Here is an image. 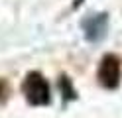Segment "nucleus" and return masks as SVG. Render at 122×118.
<instances>
[{"label":"nucleus","mask_w":122,"mask_h":118,"mask_svg":"<svg viewBox=\"0 0 122 118\" xmlns=\"http://www.w3.org/2000/svg\"><path fill=\"white\" fill-rule=\"evenodd\" d=\"M83 30H85V37L89 41H101L106 36L108 30V16L102 14H93L83 20Z\"/></svg>","instance_id":"nucleus-3"},{"label":"nucleus","mask_w":122,"mask_h":118,"mask_svg":"<svg viewBox=\"0 0 122 118\" xmlns=\"http://www.w3.org/2000/svg\"><path fill=\"white\" fill-rule=\"evenodd\" d=\"M22 91H24V97L30 104L34 106H45L51 102V92H49V83L45 81V77L37 71L28 73L24 79V85H22Z\"/></svg>","instance_id":"nucleus-1"},{"label":"nucleus","mask_w":122,"mask_h":118,"mask_svg":"<svg viewBox=\"0 0 122 118\" xmlns=\"http://www.w3.org/2000/svg\"><path fill=\"white\" fill-rule=\"evenodd\" d=\"M97 79H98V85L108 91L116 89L120 85V57L118 55L106 53L101 59L98 69H97Z\"/></svg>","instance_id":"nucleus-2"},{"label":"nucleus","mask_w":122,"mask_h":118,"mask_svg":"<svg viewBox=\"0 0 122 118\" xmlns=\"http://www.w3.org/2000/svg\"><path fill=\"white\" fill-rule=\"evenodd\" d=\"M59 85H61V91H63V98H67V100H73V98H77V92H75V89H73V85H71V81L67 77H61V81H59Z\"/></svg>","instance_id":"nucleus-4"}]
</instances>
